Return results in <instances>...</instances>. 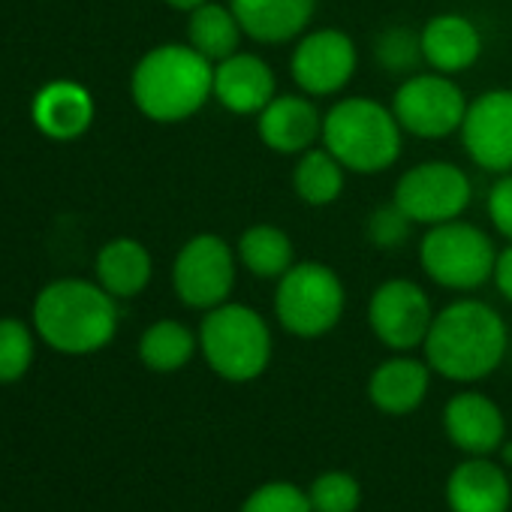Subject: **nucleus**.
I'll return each mask as SVG.
<instances>
[{
  "label": "nucleus",
  "instance_id": "6",
  "mask_svg": "<svg viewBox=\"0 0 512 512\" xmlns=\"http://www.w3.org/2000/svg\"><path fill=\"white\" fill-rule=\"evenodd\" d=\"M497 250L485 229L467 220L428 226L419 241V266L443 290L470 293L494 278Z\"/></svg>",
  "mask_w": 512,
  "mask_h": 512
},
{
  "label": "nucleus",
  "instance_id": "30",
  "mask_svg": "<svg viewBox=\"0 0 512 512\" xmlns=\"http://www.w3.org/2000/svg\"><path fill=\"white\" fill-rule=\"evenodd\" d=\"M413 226L416 223L395 202H386V205H380V208H374L368 214L365 235L377 250H398V247H404L410 241Z\"/></svg>",
  "mask_w": 512,
  "mask_h": 512
},
{
  "label": "nucleus",
  "instance_id": "24",
  "mask_svg": "<svg viewBox=\"0 0 512 512\" xmlns=\"http://www.w3.org/2000/svg\"><path fill=\"white\" fill-rule=\"evenodd\" d=\"M187 43L202 55L208 58L211 64H220L223 58L241 52V22L235 19L232 7L226 4H214V0H208V4L196 7L187 13Z\"/></svg>",
  "mask_w": 512,
  "mask_h": 512
},
{
  "label": "nucleus",
  "instance_id": "1",
  "mask_svg": "<svg viewBox=\"0 0 512 512\" xmlns=\"http://www.w3.org/2000/svg\"><path fill=\"white\" fill-rule=\"evenodd\" d=\"M506 344V323L491 305L479 299H458L434 314L422 350L425 362L440 377L452 383H476L497 371L506 356Z\"/></svg>",
  "mask_w": 512,
  "mask_h": 512
},
{
  "label": "nucleus",
  "instance_id": "4",
  "mask_svg": "<svg viewBox=\"0 0 512 512\" xmlns=\"http://www.w3.org/2000/svg\"><path fill=\"white\" fill-rule=\"evenodd\" d=\"M323 148H329L347 172L380 175L398 163L404 130L392 106L374 97H344L323 115Z\"/></svg>",
  "mask_w": 512,
  "mask_h": 512
},
{
  "label": "nucleus",
  "instance_id": "19",
  "mask_svg": "<svg viewBox=\"0 0 512 512\" xmlns=\"http://www.w3.org/2000/svg\"><path fill=\"white\" fill-rule=\"evenodd\" d=\"M419 46H422V61L443 76L464 73L482 58L479 28L458 13H440L428 19L419 31Z\"/></svg>",
  "mask_w": 512,
  "mask_h": 512
},
{
  "label": "nucleus",
  "instance_id": "18",
  "mask_svg": "<svg viewBox=\"0 0 512 512\" xmlns=\"http://www.w3.org/2000/svg\"><path fill=\"white\" fill-rule=\"evenodd\" d=\"M94 115L97 106L91 91L70 79H58L40 88L31 106V118L37 130L55 142H73L85 136L94 124Z\"/></svg>",
  "mask_w": 512,
  "mask_h": 512
},
{
  "label": "nucleus",
  "instance_id": "25",
  "mask_svg": "<svg viewBox=\"0 0 512 512\" xmlns=\"http://www.w3.org/2000/svg\"><path fill=\"white\" fill-rule=\"evenodd\" d=\"M347 184V169L329 148H311L299 154L293 169V190L311 208H326L341 199Z\"/></svg>",
  "mask_w": 512,
  "mask_h": 512
},
{
  "label": "nucleus",
  "instance_id": "32",
  "mask_svg": "<svg viewBox=\"0 0 512 512\" xmlns=\"http://www.w3.org/2000/svg\"><path fill=\"white\" fill-rule=\"evenodd\" d=\"M485 211H488L491 226L506 241H512V172L497 175V181L491 184V190L485 196Z\"/></svg>",
  "mask_w": 512,
  "mask_h": 512
},
{
  "label": "nucleus",
  "instance_id": "29",
  "mask_svg": "<svg viewBox=\"0 0 512 512\" xmlns=\"http://www.w3.org/2000/svg\"><path fill=\"white\" fill-rule=\"evenodd\" d=\"M374 61L395 76H413L416 64L422 61V46H419V34L407 31V28H386L377 43H374Z\"/></svg>",
  "mask_w": 512,
  "mask_h": 512
},
{
  "label": "nucleus",
  "instance_id": "34",
  "mask_svg": "<svg viewBox=\"0 0 512 512\" xmlns=\"http://www.w3.org/2000/svg\"><path fill=\"white\" fill-rule=\"evenodd\" d=\"M166 7H172V10H181V13H190V10H196V7H202V4H208V0H163Z\"/></svg>",
  "mask_w": 512,
  "mask_h": 512
},
{
  "label": "nucleus",
  "instance_id": "5",
  "mask_svg": "<svg viewBox=\"0 0 512 512\" xmlns=\"http://www.w3.org/2000/svg\"><path fill=\"white\" fill-rule=\"evenodd\" d=\"M272 329L266 317L238 302H223L205 311L199 326V353L208 368L229 383L263 377L272 362Z\"/></svg>",
  "mask_w": 512,
  "mask_h": 512
},
{
  "label": "nucleus",
  "instance_id": "13",
  "mask_svg": "<svg viewBox=\"0 0 512 512\" xmlns=\"http://www.w3.org/2000/svg\"><path fill=\"white\" fill-rule=\"evenodd\" d=\"M458 133L467 157L482 172H512V91L491 88L473 97Z\"/></svg>",
  "mask_w": 512,
  "mask_h": 512
},
{
  "label": "nucleus",
  "instance_id": "12",
  "mask_svg": "<svg viewBox=\"0 0 512 512\" xmlns=\"http://www.w3.org/2000/svg\"><path fill=\"white\" fill-rule=\"evenodd\" d=\"M431 323L434 308L419 284L407 278H389L371 293L368 326L383 347L395 353H410L425 344Z\"/></svg>",
  "mask_w": 512,
  "mask_h": 512
},
{
  "label": "nucleus",
  "instance_id": "28",
  "mask_svg": "<svg viewBox=\"0 0 512 512\" xmlns=\"http://www.w3.org/2000/svg\"><path fill=\"white\" fill-rule=\"evenodd\" d=\"M314 512H356L362 503V485L347 470H326L308 488Z\"/></svg>",
  "mask_w": 512,
  "mask_h": 512
},
{
  "label": "nucleus",
  "instance_id": "16",
  "mask_svg": "<svg viewBox=\"0 0 512 512\" xmlns=\"http://www.w3.org/2000/svg\"><path fill=\"white\" fill-rule=\"evenodd\" d=\"M443 428L464 455H491L503 446L506 422L500 407L482 392H458L443 410Z\"/></svg>",
  "mask_w": 512,
  "mask_h": 512
},
{
  "label": "nucleus",
  "instance_id": "27",
  "mask_svg": "<svg viewBox=\"0 0 512 512\" xmlns=\"http://www.w3.org/2000/svg\"><path fill=\"white\" fill-rule=\"evenodd\" d=\"M34 353H37V338L22 320L16 317L0 320V383H19L31 371Z\"/></svg>",
  "mask_w": 512,
  "mask_h": 512
},
{
  "label": "nucleus",
  "instance_id": "7",
  "mask_svg": "<svg viewBox=\"0 0 512 512\" xmlns=\"http://www.w3.org/2000/svg\"><path fill=\"white\" fill-rule=\"evenodd\" d=\"M347 308V287L326 263H296L275 290V317L284 332L314 341L329 335Z\"/></svg>",
  "mask_w": 512,
  "mask_h": 512
},
{
  "label": "nucleus",
  "instance_id": "3",
  "mask_svg": "<svg viewBox=\"0 0 512 512\" xmlns=\"http://www.w3.org/2000/svg\"><path fill=\"white\" fill-rule=\"evenodd\" d=\"M34 332L64 356H91L109 347L118 332V299L97 281H52L34 302Z\"/></svg>",
  "mask_w": 512,
  "mask_h": 512
},
{
  "label": "nucleus",
  "instance_id": "2",
  "mask_svg": "<svg viewBox=\"0 0 512 512\" xmlns=\"http://www.w3.org/2000/svg\"><path fill=\"white\" fill-rule=\"evenodd\" d=\"M136 109L157 124H181L214 97V64L190 43L148 49L130 76Z\"/></svg>",
  "mask_w": 512,
  "mask_h": 512
},
{
  "label": "nucleus",
  "instance_id": "33",
  "mask_svg": "<svg viewBox=\"0 0 512 512\" xmlns=\"http://www.w3.org/2000/svg\"><path fill=\"white\" fill-rule=\"evenodd\" d=\"M491 281H494L497 293L506 302H512V241L503 250H497V263H494V278Z\"/></svg>",
  "mask_w": 512,
  "mask_h": 512
},
{
  "label": "nucleus",
  "instance_id": "26",
  "mask_svg": "<svg viewBox=\"0 0 512 512\" xmlns=\"http://www.w3.org/2000/svg\"><path fill=\"white\" fill-rule=\"evenodd\" d=\"M199 350V335H193L178 320H157L139 338V359L148 371L172 374L181 371Z\"/></svg>",
  "mask_w": 512,
  "mask_h": 512
},
{
  "label": "nucleus",
  "instance_id": "9",
  "mask_svg": "<svg viewBox=\"0 0 512 512\" xmlns=\"http://www.w3.org/2000/svg\"><path fill=\"white\" fill-rule=\"evenodd\" d=\"M473 199V184L467 172L449 160H425L410 166L398 181L392 202L416 223L437 226L458 220Z\"/></svg>",
  "mask_w": 512,
  "mask_h": 512
},
{
  "label": "nucleus",
  "instance_id": "20",
  "mask_svg": "<svg viewBox=\"0 0 512 512\" xmlns=\"http://www.w3.org/2000/svg\"><path fill=\"white\" fill-rule=\"evenodd\" d=\"M446 500L452 512H509L512 485L494 461L470 455L449 473Z\"/></svg>",
  "mask_w": 512,
  "mask_h": 512
},
{
  "label": "nucleus",
  "instance_id": "31",
  "mask_svg": "<svg viewBox=\"0 0 512 512\" xmlns=\"http://www.w3.org/2000/svg\"><path fill=\"white\" fill-rule=\"evenodd\" d=\"M241 512H314L308 491L293 482H266L256 488L244 503Z\"/></svg>",
  "mask_w": 512,
  "mask_h": 512
},
{
  "label": "nucleus",
  "instance_id": "11",
  "mask_svg": "<svg viewBox=\"0 0 512 512\" xmlns=\"http://www.w3.org/2000/svg\"><path fill=\"white\" fill-rule=\"evenodd\" d=\"M359 67V49L341 28H308L290 55V73L302 94L320 100L341 94Z\"/></svg>",
  "mask_w": 512,
  "mask_h": 512
},
{
  "label": "nucleus",
  "instance_id": "23",
  "mask_svg": "<svg viewBox=\"0 0 512 512\" xmlns=\"http://www.w3.org/2000/svg\"><path fill=\"white\" fill-rule=\"evenodd\" d=\"M235 253L238 266L260 281H281L296 266L293 238L275 223L247 226L235 241Z\"/></svg>",
  "mask_w": 512,
  "mask_h": 512
},
{
  "label": "nucleus",
  "instance_id": "10",
  "mask_svg": "<svg viewBox=\"0 0 512 512\" xmlns=\"http://www.w3.org/2000/svg\"><path fill=\"white\" fill-rule=\"evenodd\" d=\"M464 91L443 73H413L401 79L392 94V112L407 136L416 139H446L461 130L467 112Z\"/></svg>",
  "mask_w": 512,
  "mask_h": 512
},
{
  "label": "nucleus",
  "instance_id": "15",
  "mask_svg": "<svg viewBox=\"0 0 512 512\" xmlns=\"http://www.w3.org/2000/svg\"><path fill=\"white\" fill-rule=\"evenodd\" d=\"M278 97V79L269 61L253 52H235L214 64V100L232 115H260Z\"/></svg>",
  "mask_w": 512,
  "mask_h": 512
},
{
  "label": "nucleus",
  "instance_id": "22",
  "mask_svg": "<svg viewBox=\"0 0 512 512\" xmlns=\"http://www.w3.org/2000/svg\"><path fill=\"white\" fill-rule=\"evenodd\" d=\"M97 284L115 299H136L154 275V260L139 238L121 235L100 247L97 253Z\"/></svg>",
  "mask_w": 512,
  "mask_h": 512
},
{
  "label": "nucleus",
  "instance_id": "8",
  "mask_svg": "<svg viewBox=\"0 0 512 512\" xmlns=\"http://www.w3.org/2000/svg\"><path fill=\"white\" fill-rule=\"evenodd\" d=\"M238 275L235 247L214 235L199 232L187 238L172 263V290L190 311H211L229 302Z\"/></svg>",
  "mask_w": 512,
  "mask_h": 512
},
{
  "label": "nucleus",
  "instance_id": "14",
  "mask_svg": "<svg viewBox=\"0 0 512 512\" xmlns=\"http://www.w3.org/2000/svg\"><path fill=\"white\" fill-rule=\"evenodd\" d=\"M260 142L284 157H299L323 139V112L308 94H278L256 115Z\"/></svg>",
  "mask_w": 512,
  "mask_h": 512
},
{
  "label": "nucleus",
  "instance_id": "17",
  "mask_svg": "<svg viewBox=\"0 0 512 512\" xmlns=\"http://www.w3.org/2000/svg\"><path fill=\"white\" fill-rule=\"evenodd\" d=\"M247 40L284 46L299 40L317 13V0H229Z\"/></svg>",
  "mask_w": 512,
  "mask_h": 512
},
{
  "label": "nucleus",
  "instance_id": "21",
  "mask_svg": "<svg viewBox=\"0 0 512 512\" xmlns=\"http://www.w3.org/2000/svg\"><path fill=\"white\" fill-rule=\"evenodd\" d=\"M428 386H431V365L401 353L374 368L368 380V398L380 413L407 416L422 407Z\"/></svg>",
  "mask_w": 512,
  "mask_h": 512
}]
</instances>
